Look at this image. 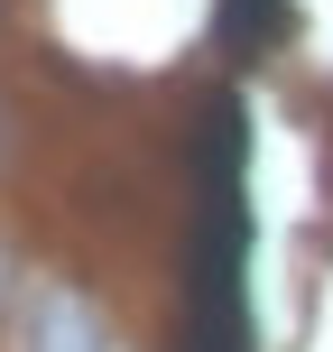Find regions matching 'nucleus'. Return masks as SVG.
I'll use <instances>...</instances> for the list:
<instances>
[{
	"label": "nucleus",
	"instance_id": "nucleus-1",
	"mask_svg": "<svg viewBox=\"0 0 333 352\" xmlns=\"http://www.w3.org/2000/svg\"><path fill=\"white\" fill-rule=\"evenodd\" d=\"M241 102H213V140H204V186H194V250H185V324L176 352H250V297H241V260H250V204H241Z\"/></svg>",
	"mask_w": 333,
	"mask_h": 352
},
{
	"label": "nucleus",
	"instance_id": "nucleus-2",
	"mask_svg": "<svg viewBox=\"0 0 333 352\" xmlns=\"http://www.w3.org/2000/svg\"><path fill=\"white\" fill-rule=\"evenodd\" d=\"M287 0H222V47H260V37H278Z\"/></svg>",
	"mask_w": 333,
	"mask_h": 352
}]
</instances>
